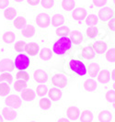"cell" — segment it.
Here are the masks:
<instances>
[{
    "mask_svg": "<svg viewBox=\"0 0 115 122\" xmlns=\"http://www.w3.org/2000/svg\"><path fill=\"white\" fill-rule=\"evenodd\" d=\"M72 41L69 39V37H60L53 45V51L56 55L66 54L68 51H70L72 48Z\"/></svg>",
    "mask_w": 115,
    "mask_h": 122,
    "instance_id": "cell-1",
    "label": "cell"
},
{
    "mask_svg": "<svg viewBox=\"0 0 115 122\" xmlns=\"http://www.w3.org/2000/svg\"><path fill=\"white\" fill-rule=\"evenodd\" d=\"M67 66L69 68V70L72 73H76L78 76H84L87 74V66L83 62V61L79 60V59H71L68 61Z\"/></svg>",
    "mask_w": 115,
    "mask_h": 122,
    "instance_id": "cell-2",
    "label": "cell"
},
{
    "mask_svg": "<svg viewBox=\"0 0 115 122\" xmlns=\"http://www.w3.org/2000/svg\"><path fill=\"white\" fill-rule=\"evenodd\" d=\"M30 64V59L27 54L24 53H19L16 56L15 61H14V65L18 69V71H25L28 69Z\"/></svg>",
    "mask_w": 115,
    "mask_h": 122,
    "instance_id": "cell-3",
    "label": "cell"
},
{
    "mask_svg": "<svg viewBox=\"0 0 115 122\" xmlns=\"http://www.w3.org/2000/svg\"><path fill=\"white\" fill-rule=\"evenodd\" d=\"M97 16L100 21L106 22L115 16V10L112 6H104L98 11Z\"/></svg>",
    "mask_w": 115,
    "mask_h": 122,
    "instance_id": "cell-4",
    "label": "cell"
},
{
    "mask_svg": "<svg viewBox=\"0 0 115 122\" xmlns=\"http://www.w3.org/2000/svg\"><path fill=\"white\" fill-rule=\"evenodd\" d=\"M52 84L58 88H64L68 85V78L66 74L56 73L52 76Z\"/></svg>",
    "mask_w": 115,
    "mask_h": 122,
    "instance_id": "cell-5",
    "label": "cell"
},
{
    "mask_svg": "<svg viewBox=\"0 0 115 122\" xmlns=\"http://www.w3.org/2000/svg\"><path fill=\"white\" fill-rule=\"evenodd\" d=\"M5 104L6 105V107H11L13 109H18L22 106V100L21 98L15 96V95H10L6 98L5 100Z\"/></svg>",
    "mask_w": 115,
    "mask_h": 122,
    "instance_id": "cell-6",
    "label": "cell"
},
{
    "mask_svg": "<svg viewBox=\"0 0 115 122\" xmlns=\"http://www.w3.org/2000/svg\"><path fill=\"white\" fill-rule=\"evenodd\" d=\"M36 24L38 27L42 28V29H45L48 28L50 24H51V18L50 16L46 13H40L38 14L36 17Z\"/></svg>",
    "mask_w": 115,
    "mask_h": 122,
    "instance_id": "cell-7",
    "label": "cell"
},
{
    "mask_svg": "<svg viewBox=\"0 0 115 122\" xmlns=\"http://www.w3.org/2000/svg\"><path fill=\"white\" fill-rule=\"evenodd\" d=\"M90 45L97 55L104 54L108 50V44L102 41H97L95 42L91 43Z\"/></svg>",
    "mask_w": 115,
    "mask_h": 122,
    "instance_id": "cell-8",
    "label": "cell"
},
{
    "mask_svg": "<svg viewBox=\"0 0 115 122\" xmlns=\"http://www.w3.org/2000/svg\"><path fill=\"white\" fill-rule=\"evenodd\" d=\"M14 61L8 58H4L0 61V73H8L14 70Z\"/></svg>",
    "mask_w": 115,
    "mask_h": 122,
    "instance_id": "cell-9",
    "label": "cell"
},
{
    "mask_svg": "<svg viewBox=\"0 0 115 122\" xmlns=\"http://www.w3.org/2000/svg\"><path fill=\"white\" fill-rule=\"evenodd\" d=\"M80 54H81V57L85 60H88V61H90V60H93L96 58L97 54L95 53V51H93L92 47H91L90 44L87 45L85 47H83L81 51H80Z\"/></svg>",
    "mask_w": 115,
    "mask_h": 122,
    "instance_id": "cell-10",
    "label": "cell"
},
{
    "mask_svg": "<svg viewBox=\"0 0 115 122\" xmlns=\"http://www.w3.org/2000/svg\"><path fill=\"white\" fill-rule=\"evenodd\" d=\"M48 73L43 69H37L33 73V79L39 84H43L48 80Z\"/></svg>",
    "mask_w": 115,
    "mask_h": 122,
    "instance_id": "cell-11",
    "label": "cell"
},
{
    "mask_svg": "<svg viewBox=\"0 0 115 122\" xmlns=\"http://www.w3.org/2000/svg\"><path fill=\"white\" fill-rule=\"evenodd\" d=\"M2 116L4 117V119L8 120V121H13L16 120L18 117V113L15 109H13L11 107H4L2 109Z\"/></svg>",
    "mask_w": 115,
    "mask_h": 122,
    "instance_id": "cell-12",
    "label": "cell"
},
{
    "mask_svg": "<svg viewBox=\"0 0 115 122\" xmlns=\"http://www.w3.org/2000/svg\"><path fill=\"white\" fill-rule=\"evenodd\" d=\"M66 114L68 119L70 120H77L80 117V112H79V108L77 107L71 105L69 106L66 110Z\"/></svg>",
    "mask_w": 115,
    "mask_h": 122,
    "instance_id": "cell-13",
    "label": "cell"
},
{
    "mask_svg": "<svg viewBox=\"0 0 115 122\" xmlns=\"http://www.w3.org/2000/svg\"><path fill=\"white\" fill-rule=\"evenodd\" d=\"M111 79L110 77V72L108 69H100V71L99 72L97 75V80L98 82H99L100 84L106 85L108 84Z\"/></svg>",
    "mask_w": 115,
    "mask_h": 122,
    "instance_id": "cell-14",
    "label": "cell"
},
{
    "mask_svg": "<svg viewBox=\"0 0 115 122\" xmlns=\"http://www.w3.org/2000/svg\"><path fill=\"white\" fill-rule=\"evenodd\" d=\"M69 39L71 40L72 43L76 44V45H79L83 42L84 37L82 32L78 30H75L69 32Z\"/></svg>",
    "mask_w": 115,
    "mask_h": 122,
    "instance_id": "cell-15",
    "label": "cell"
},
{
    "mask_svg": "<svg viewBox=\"0 0 115 122\" xmlns=\"http://www.w3.org/2000/svg\"><path fill=\"white\" fill-rule=\"evenodd\" d=\"M87 10L83 7H77L73 10L72 18L77 21H82L87 18Z\"/></svg>",
    "mask_w": 115,
    "mask_h": 122,
    "instance_id": "cell-16",
    "label": "cell"
},
{
    "mask_svg": "<svg viewBox=\"0 0 115 122\" xmlns=\"http://www.w3.org/2000/svg\"><path fill=\"white\" fill-rule=\"evenodd\" d=\"M87 71L88 73V75L90 76L91 78H94L98 75L99 72L100 71V66L99 64L96 62V61H92V62H89L88 67H87Z\"/></svg>",
    "mask_w": 115,
    "mask_h": 122,
    "instance_id": "cell-17",
    "label": "cell"
},
{
    "mask_svg": "<svg viewBox=\"0 0 115 122\" xmlns=\"http://www.w3.org/2000/svg\"><path fill=\"white\" fill-rule=\"evenodd\" d=\"M35 27L32 24H26L21 29V35L25 38H31L35 35Z\"/></svg>",
    "mask_w": 115,
    "mask_h": 122,
    "instance_id": "cell-18",
    "label": "cell"
},
{
    "mask_svg": "<svg viewBox=\"0 0 115 122\" xmlns=\"http://www.w3.org/2000/svg\"><path fill=\"white\" fill-rule=\"evenodd\" d=\"M48 95H49V98L54 101V102H57L59 101L61 98H62V96H63V93L61 91L59 88H51L50 90H48Z\"/></svg>",
    "mask_w": 115,
    "mask_h": 122,
    "instance_id": "cell-19",
    "label": "cell"
},
{
    "mask_svg": "<svg viewBox=\"0 0 115 122\" xmlns=\"http://www.w3.org/2000/svg\"><path fill=\"white\" fill-rule=\"evenodd\" d=\"M83 88L88 92H94L97 90L98 83L92 78H88L84 82L83 84Z\"/></svg>",
    "mask_w": 115,
    "mask_h": 122,
    "instance_id": "cell-20",
    "label": "cell"
},
{
    "mask_svg": "<svg viewBox=\"0 0 115 122\" xmlns=\"http://www.w3.org/2000/svg\"><path fill=\"white\" fill-rule=\"evenodd\" d=\"M25 51L28 53V54L31 55V56H34V55L38 54L39 51H40V47L39 45L35 42H30L26 44L25 46Z\"/></svg>",
    "mask_w": 115,
    "mask_h": 122,
    "instance_id": "cell-21",
    "label": "cell"
},
{
    "mask_svg": "<svg viewBox=\"0 0 115 122\" xmlns=\"http://www.w3.org/2000/svg\"><path fill=\"white\" fill-rule=\"evenodd\" d=\"M98 119L99 122H110L112 119V114L109 110H101L98 114Z\"/></svg>",
    "mask_w": 115,
    "mask_h": 122,
    "instance_id": "cell-22",
    "label": "cell"
},
{
    "mask_svg": "<svg viewBox=\"0 0 115 122\" xmlns=\"http://www.w3.org/2000/svg\"><path fill=\"white\" fill-rule=\"evenodd\" d=\"M21 98L27 102L33 101L35 99V92L30 88H27V89L23 90L21 93Z\"/></svg>",
    "mask_w": 115,
    "mask_h": 122,
    "instance_id": "cell-23",
    "label": "cell"
},
{
    "mask_svg": "<svg viewBox=\"0 0 115 122\" xmlns=\"http://www.w3.org/2000/svg\"><path fill=\"white\" fill-rule=\"evenodd\" d=\"M99 34V30L96 26L88 27L87 29V30H86V36L88 37V39H91V40H94V39L98 38Z\"/></svg>",
    "mask_w": 115,
    "mask_h": 122,
    "instance_id": "cell-24",
    "label": "cell"
},
{
    "mask_svg": "<svg viewBox=\"0 0 115 122\" xmlns=\"http://www.w3.org/2000/svg\"><path fill=\"white\" fill-rule=\"evenodd\" d=\"M65 22H66V18L61 14H55L52 18V25L54 27H57V28L61 27L65 24Z\"/></svg>",
    "mask_w": 115,
    "mask_h": 122,
    "instance_id": "cell-25",
    "label": "cell"
},
{
    "mask_svg": "<svg viewBox=\"0 0 115 122\" xmlns=\"http://www.w3.org/2000/svg\"><path fill=\"white\" fill-rule=\"evenodd\" d=\"M79 118H80L81 122H92L93 118H94V116H93L92 111L88 109H85L82 111Z\"/></svg>",
    "mask_w": 115,
    "mask_h": 122,
    "instance_id": "cell-26",
    "label": "cell"
},
{
    "mask_svg": "<svg viewBox=\"0 0 115 122\" xmlns=\"http://www.w3.org/2000/svg\"><path fill=\"white\" fill-rule=\"evenodd\" d=\"M53 57V53H52V50L49 47H43V49L40 51V58L43 61H49L51 60Z\"/></svg>",
    "mask_w": 115,
    "mask_h": 122,
    "instance_id": "cell-27",
    "label": "cell"
},
{
    "mask_svg": "<svg viewBox=\"0 0 115 122\" xmlns=\"http://www.w3.org/2000/svg\"><path fill=\"white\" fill-rule=\"evenodd\" d=\"M16 39V34L13 31H6L3 36H2V41L6 44H10L12 43Z\"/></svg>",
    "mask_w": 115,
    "mask_h": 122,
    "instance_id": "cell-28",
    "label": "cell"
},
{
    "mask_svg": "<svg viewBox=\"0 0 115 122\" xmlns=\"http://www.w3.org/2000/svg\"><path fill=\"white\" fill-rule=\"evenodd\" d=\"M99 18L97 15L95 14H89L88 16H87V18H85L86 25H88V27H92V26H97L99 23Z\"/></svg>",
    "mask_w": 115,
    "mask_h": 122,
    "instance_id": "cell-29",
    "label": "cell"
},
{
    "mask_svg": "<svg viewBox=\"0 0 115 122\" xmlns=\"http://www.w3.org/2000/svg\"><path fill=\"white\" fill-rule=\"evenodd\" d=\"M39 107L43 110H48L52 107V100L50 98H41L39 100Z\"/></svg>",
    "mask_w": 115,
    "mask_h": 122,
    "instance_id": "cell-30",
    "label": "cell"
},
{
    "mask_svg": "<svg viewBox=\"0 0 115 122\" xmlns=\"http://www.w3.org/2000/svg\"><path fill=\"white\" fill-rule=\"evenodd\" d=\"M76 6V1L75 0H63L62 1V7L64 10L70 11L75 9Z\"/></svg>",
    "mask_w": 115,
    "mask_h": 122,
    "instance_id": "cell-31",
    "label": "cell"
},
{
    "mask_svg": "<svg viewBox=\"0 0 115 122\" xmlns=\"http://www.w3.org/2000/svg\"><path fill=\"white\" fill-rule=\"evenodd\" d=\"M105 54V60L108 62H115V48L108 49Z\"/></svg>",
    "mask_w": 115,
    "mask_h": 122,
    "instance_id": "cell-32",
    "label": "cell"
},
{
    "mask_svg": "<svg viewBox=\"0 0 115 122\" xmlns=\"http://www.w3.org/2000/svg\"><path fill=\"white\" fill-rule=\"evenodd\" d=\"M55 32H56V35L59 36V38H60V37L67 36L69 34L70 30H69V28L66 27V26H61V27H58L56 29Z\"/></svg>",
    "mask_w": 115,
    "mask_h": 122,
    "instance_id": "cell-33",
    "label": "cell"
},
{
    "mask_svg": "<svg viewBox=\"0 0 115 122\" xmlns=\"http://www.w3.org/2000/svg\"><path fill=\"white\" fill-rule=\"evenodd\" d=\"M27 87V83L23 80H17L14 84V89L17 92H21L25 90Z\"/></svg>",
    "mask_w": 115,
    "mask_h": 122,
    "instance_id": "cell-34",
    "label": "cell"
},
{
    "mask_svg": "<svg viewBox=\"0 0 115 122\" xmlns=\"http://www.w3.org/2000/svg\"><path fill=\"white\" fill-rule=\"evenodd\" d=\"M36 94L38 97H43L48 94V88L44 85H40L36 87Z\"/></svg>",
    "mask_w": 115,
    "mask_h": 122,
    "instance_id": "cell-35",
    "label": "cell"
},
{
    "mask_svg": "<svg viewBox=\"0 0 115 122\" xmlns=\"http://www.w3.org/2000/svg\"><path fill=\"white\" fill-rule=\"evenodd\" d=\"M4 15H5V18L6 19H9L10 20V19H13V18L17 16V11L13 7H7V8H6V10L4 12Z\"/></svg>",
    "mask_w": 115,
    "mask_h": 122,
    "instance_id": "cell-36",
    "label": "cell"
},
{
    "mask_svg": "<svg viewBox=\"0 0 115 122\" xmlns=\"http://www.w3.org/2000/svg\"><path fill=\"white\" fill-rule=\"evenodd\" d=\"M25 25H26V18L24 17H18L14 20V26L18 30H21Z\"/></svg>",
    "mask_w": 115,
    "mask_h": 122,
    "instance_id": "cell-37",
    "label": "cell"
},
{
    "mask_svg": "<svg viewBox=\"0 0 115 122\" xmlns=\"http://www.w3.org/2000/svg\"><path fill=\"white\" fill-rule=\"evenodd\" d=\"M13 81V76L8 73H3L0 74V83H6V84H11Z\"/></svg>",
    "mask_w": 115,
    "mask_h": 122,
    "instance_id": "cell-38",
    "label": "cell"
},
{
    "mask_svg": "<svg viewBox=\"0 0 115 122\" xmlns=\"http://www.w3.org/2000/svg\"><path fill=\"white\" fill-rule=\"evenodd\" d=\"M10 92V87L6 83H0V97H6Z\"/></svg>",
    "mask_w": 115,
    "mask_h": 122,
    "instance_id": "cell-39",
    "label": "cell"
},
{
    "mask_svg": "<svg viewBox=\"0 0 115 122\" xmlns=\"http://www.w3.org/2000/svg\"><path fill=\"white\" fill-rule=\"evenodd\" d=\"M105 98L110 103L115 102V90H113V89L108 90V91L106 92V94H105Z\"/></svg>",
    "mask_w": 115,
    "mask_h": 122,
    "instance_id": "cell-40",
    "label": "cell"
},
{
    "mask_svg": "<svg viewBox=\"0 0 115 122\" xmlns=\"http://www.w3.org/2000/svg\"><path fill=\"white\" fill-rule=\"evenodd\" d=\"M16 77L18 80H23V81H28L30 79V75L29 73H26L25 71H19L16 74Z\"/></svg>",
    "mask_w": 115,
    "mask_h": 122,
    "instance_id": "cell-41",
    "label": "cell"
},
{
    "mask_svg": "<svg viewBox=\"0 0 115 122\" xmlns=\"http://www.w3.org/2000/svg\"><path fill=\"white\" fill-rule=\"evenodd\" d=\"M25 46H26V42L25 41H19L18 42L15 43L14 45V50L16 51H18V52H21L25 50Z\"/></svg>",
    "mask_w": 115,
    "mask_h": 122,
    "instance_id": "cell-42",
    "label": "cell"
},
{
    "mask_svg": "<svg viewBox=\"0 0 115 122\" xmlns=\"http://www.w3.org/2000/svg\"><path fill=\"white\" fill-rule=\"evenodd\" d=\"M41 4H42L43 7L49 9V8H52V7L54 6L55 1H54V0H42Z\"/></svg>",
    "mask_w": 115,
    "mask_h": 122,
    "instance_id": "cell-43",
    "label": "cell"
},
{
    "mask_svg": "<svg viewBox=\"0 0 115 122\" xmlns=\"http://www.w3.org/2000/svg\"><path fill=\"white\" fill-rule=\"evenodd\" d=\"M107 27H108V29H109L110 31L114 32L115 33V16H113V17L108 21Z\"/></svg>",
    "mask_w": 115,
    "mask_h": 122,
    "instance_id": "cell-44",
    "label": "cell"
},
{
    "mask_svg": "<svg viewBox=\"0 0 115 122\" xmlns=\"http://www.w3.org/2000/svg\"><path fill=\"white\" fill-rule=\"evenodd\" d=\"M108 3V0H93V5L98 7H102Z\"/></svg>",
    "mask_w": 115,
    "mask_h": 122,
    "instance_id": "cell-45",
    "label": "cell"
},
{
    "mask_svg": "<svg viewBox=\"0 0 115 122\" xmlns=\"http://www.w3.org/2000/svg\"><path fill=\"white\" fill-rule=\"evenodd\" d=\"M9 5V0H0V9H4Z\"/></svg>",
    "mask_w": 115,
    "mask_h": 122,
    "instance_id": "cell-46",
    "label": "cell"
},
{
    "mask_svg": "<svg viewBox=\"0 0 115 122\" xmlns=\"http://www.w3.org/2000/svg\"><path fill=\"white\" fill-rule=\"evenodd\" d=\"M28 1V3L30 4V6H36L39 4V1L40 0H27Z\"/></svg>",
    "mask_w": 115,
    "mask_h": 122,
    "instance_id": "cell-47",
    "label": "cell"
},
{
    "mask_svg": "<svg viewBox=\"0 0 115 122\" xmlns=\"http://www.w3.org/2000/svg\"><path fill=\"white\" fill-rule=\"evenodd\" d=\"M57 122H70V119H68L67 117H60L59 119H57Z\"/></svg>",
    "mask_w": 115,
    "mask_h": 122,
    "instance_id": "cell-48",
    "label": "cell"
},
{
    "mask_svg": "<svg viewBox=\"0 0 115 122\" xmlns=\"http://www.w3.org/2000/svg\"><path fill=\"white\" fill-rule=\"evenodd\" d=\"M110 77H111V80L115 82V68L112 69V71H111V73H110Z\"/></svg>",
    "mask_w": 115,
    "mask_h": 122,
    "instance_id": "cell-49",
    "label": "cell"
},
{
    "mask_svg": "<svg viewBox=\"0 0 115 122\" xmlns=\"http://www.w3.org/2000/svg\"><path fill=\"white\" fill-rule=\"evenodd\" d=\"M0 122H4V117L1 114H0Z\"/></svg>",
    "mask_w": 115,
    "mask_h": 122,
    "instance_id": "cell-50",
    "label": "cell"
},
{
    "mask_svg": "<svg viewBox=\"0 0 115 122\" xmlns=\"http://www.w3.org/2000/svg\"><path fill=\"white\" fill-rule=\"evenodd\" d=\"M112 89H113V90H115V82L112 84Z\"/></svg>",
    "mask_w": 115,
    "mask_h": 122,
    "instance_id": "cell-51",
    "label": "cell"
},
{
    "mask_svg": "<svg viewBox=\"0 0 115 122\" xmlns=\"http://www.w3.org/2000/svg\"><path fill=\"white\" fill-rule=\"evenodd\" d=\"M15 1H16V2H22L23 0H15Z\"/></svg>",
    "mask_w": 115,
    "mask_h": 122,
    "instance_id": "cell-52",
    "label": "cell"
},
{
    "mask_svg": "<svg viewBox=\"0 0 115 122\" xmlns=\"http://www.w3.org/2000/svg\"><path fill=\"white\" fill-rule=\"evenodd\" d=\"M112 3H113V5L115 6V0H112Z\"/></svg>",
    "mask_w": 115,
    "mask_h": 122,
    "instance_id": "cell-53",
    "label": "cell"
},
{
    "mask_svg": "<svg viewBox=\"0 0 115 122\" xmlns=\"http://www.w3.org/2000/svg\"><path fill=\"white\" fill-rule=\"evenodd\" d=\"M29 122H38V121H36V120H31V121H29Z\"/></svg>",
    "mask_w": 115,
    "mask_h": 122,
    "instance_id": "cell-54",
    "label": "cell"
},
{
    "mask_svg": "<svg viewBox=\"0 0 115 122\" xmlns=\"http://www.w3.org/2000/svg\"><path fill=\"white\" fill-rule=\"evenodd\" d=\"M113 107L115 108V102H113Z\"/></svg>",
    "mask_w": 115,
    "mask_h": 122,
    "instance_id": "cell-55",
    "label": "cell"
}]
</instances>
